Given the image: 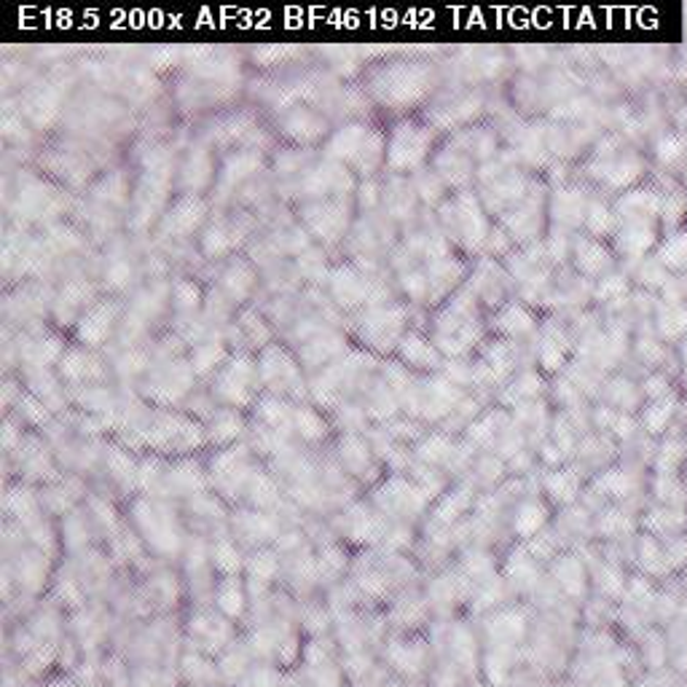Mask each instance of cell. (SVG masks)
I'll use <instances>...</instances> for the list:
<instances>
[{
  "mask_svg": "<svg viewBox=\"0 0 687 687\" xmlns=\"http://www.w3.org/2000/svg\"><path fill=\"white\" fill-rule=\"evenodd\" d=\"M169 186H173V153L164 145H151L143 156V175L135 189V207L129 226L132 229H145L151 220L162 213L164 202H167Z\"/></svg>",
  "mask_w": 687,
  "mask_h": 687,
  "instance_id": "1",
  "label": "cell"
},
{
  "mask_svg": "<svg viewBox=\"0 0 687 687\" xmlns=\"http://www.w3.org/2000/svg\"><path fill=\"white\" fill-rule=\"evenodd\" d=\"M65 207L67 196L60 189H54V186L43 183L41 178H33V175L20 180V191H16L14 199V215L20 218V224H25V220L56 218L60 213H65Z\"/></svg>",
  "mask_w": 687,
  "mask_h": 687,
  "instance_id": "2",
  "label": "cell"
},
{
  "mask_svg": "<svg viewBox=\"0 0 687 687\" xmlns=\"http://www.w3.org/2000/svg\"><path fill=\"white\" fill-rule=\"evenodd\" d=\"M301 220L315 237H320L326 245H333L344 237L349 226V202L344 196L339 199H320L301 207Z\"/></svg>",
  "mask_w": 687,
  "mask_h": 687,
  "instance_id": "3",
  "label": "cell"
},
{
  "mask_svg": "<svg viewBox=\"0 0 687 687\" xmlns=\"http://www.w3.org/2000/svg\"><path fill=\"white\" fill-rule=\"evenodd\" d=\"M258 373L266 387L275 390V393L304 395V377H301L298 362L280 344H269L266 349H260Z\"/></svg>",
  "mask_w": 687,
  "mask_h": 687,
  "instance_id": "4",
  "label": "cell"
},
{
  "mask_svg": "<svg viewBox=\"0 0 687 687\" xmlns=\"http://www.w3.org/2000/svg\"><path fill=\"white\" fill-rule=\"evenodd\" d=\"M62 87H65V78L62 71H54L47 81L36 84V87L27 89L20 100V111L30 118L36 127L47 129L60 118L62 111Z\"/></svg>",
  "mask_w": 687,
  "mask_h": 687,
  "instance_id": "5",
  "label": "cell"
},
{
  "mask_svg": "<svg viewBox=\"0 0 687 687\" xmlns=\"http://www.w3.org/2000/svg\"><path fill=\"white\" fill-rule=\"evenodd\" d=\"M260 387L258 371L247 355H237L215 379V393L231 406H247Z\"/></svg>",
  "mask_w": 687,
  "mask_h": 687,
  "instance_id": "6",
  "label": "cell"
},
{
  "mask_svg": "<svg viewBox=\"0 0 687 687\" xmlns=\"http://www.w3.org/2000/svg\"><path fill=\"white\" fill-rule=\"evenodd\" d=\"M207 140L220 148H231L240 143L250 148V151H260V129L255 124L253 113L247 111H234L215 118L207 129Z\"/></svg>",
  "mask_w": 687,
  "mask_h": 687,
  "instance_id": "7",
  "label": "cell"
},
{
  "mask_svg": "<svg viewBox=\"0 0 687 687\" xmlns=\"http://www.w3.org/2000/svg\"><path fill=\"white\" fill-rule=\"evenodd\" d=\"M355 186L352 180L349 169L344 167L342 162H333V158H326L317 169H311L304 178V183L298 186V191L304 196H315V199H339L346 196Z\"/></svg>",
  "mask_w": 687,
  "mask_h": 687,
  "instance_id": "8",
  "label": "cell"
},
{
  "mask_svg": "<svg viewBox=\"0 0 687 687\" xmlns=\"http://www.w3.org/2000/svg\"><path fill=\"white\" fill-rule=\"evenodd\" d=\"M331 293L336 298V304H342L344 309H352V306H360V304H373L379 295L377 282L362 277L355 266L342 264L336 269H331Z\"/></svg>",
  "mask_w": 687,
  "mask_h": 687,
  "instance_id": "9",
  "label": "cell"
},
{
  "mask_svg": "<svg viewBox=\"0 0 687 687\" xmlns=\"http://www.w3.org/2000/svg\"><path fill=\"white\" fill-rule=\"evenodd\" d=\"M207 215V202L196 194H183L175 199L173 207L162 215L158 237H189L202 226Z\"/></svg>",
  "mask_w": 687,
  "mask_h": 687,
  "instance_id": "10",
  "label": "cell"
},
{
  "mask_svg": "<svg viewBox=\"0 0 687 687\" xmlns=\"http://www.w3.org/2000/svg\"><path fill=\"white\" fill-rule=\"evenodd\" d=\"M191 382H194V368L183 360H173L153 371L151 382L145 384V395L156 403H175L180 395L189 393Z\"/></svg>",
  "mask_w": 687,
  "mask_h": 687,
  "instance_id": "11",
  "label": "cell"
},
{
  "mask_svg": "<svg viewBox=\"0 0 687 687\" xmlns=\"http://www.w3.org/2000/svg\"><path fill=\"white\" fill-rule=\"evenodd\" d=\"M371 89L384 102H403L419 92L417 67H379L371 73Z\"/></svg>",
  "mask_w": 687,
  "mask_h": 687,
  "instance_id": "12",
  "label": "cell"
},
{
  "mask_svg": "<svg viewBox=\"0 0 687 687\" xmlns=\"http://www.w3.org/2000/svg\"><path fill=\"white\" fill-rule=\"evenodd\" d=\"M250 231L247 218H220L204 231L202 237V253L204 258H224L231 250H237L245 242Z\"/></svg>",
  "mask_w": 687,
  "mask_h": 687,
  "instance_id": "13",
  "label": "cell"
},
{
  "mask_svg": "<svg viewBox=\"0 0 687 687\" xmlns=\"http://www.w3.org/2000/svg\"><path fill=\"white\" fill-rule=\"evenodd\" d=\"M118 311H122L118 301H107V298L89 306L87 315L78 320V342H81L84 346L105 344L107 336H111L113 326H116Z\"/></svg>",
  "mask_w": 687,
  "mask_h": 687,
  "instance_id": "14",
  "label": "cell"
},
{
  "mask_svg": "<svg viewBox=\"0 0 687 687\" xmlns=\"http://www.w3.org/2000/svg\"><path fill=\"white\" fill-rule=\"evenodd\" d=\"M280 127L293 143H317L328 135V118L311 111L309 105H295L291 111L282 113Z\"/></svg>",
  "mask_w": 687,
  "mask_h": 687,
  "instance_id": "15",
  "label": "cell"
},
{
  "mask_svg": "<svg viewBox=\"0 0 687 687\" xmlns=\"http://www.w3.org/2000/svg\"><path fill=\"white\" fill-rule=\"evenodd\" d=\"M400 326H403L400 309H373V311H368V315H362L355 328H357V333H360L362 342L384 349V346H390V342L397 336Z\"/></svg>",
  "mask_w": 687,
  "mask_h": 687,
  "instance_id": "16",
  "label": "cell"
},
{
  "mask_svg": "<svg viewBox=\"0 0 687 687\" xmlns=\"http://www.w3.org/2000/svg\"><path fill=\"white\" fill-rule=\"evenodd\" d=\"M41 167L49 169L51 175H56V178L67 180L71 186H84L89 180V175H92V162H89L84 153L78 151H67V148H60V151H49L43 153L41 158Z\"/></svg>",
  "mask_w": 687,
  "mask_h": 687,
  "instance_id": "17",
  "label": "cell"
},
{
  "mask_svg": "<svg viewBox=\"0 0 687 687\" xmlns=\"http://www.w3.org/2000/svg\"><path fill=\"white\" fill-rule=\"evenodd\" d=\"M213 183V156L204 145H191L180 164V189L183 194H202Z\"/></svg>",
  "mask_w": 687,
  "mask_h": 687,
  "instance_id": "18",
  "label": "cell"
},
{
  "mask_svg": "<svg viewBox=\"0 0 687 687\" xmlns=\"http://www.w3.org/2000/svg\"><path fill=\"white\" fill-rule=\"evenodd\" d=\"M264 158H260V151H250V148H242V151L231 153L226 158L224 169L218 175V183H215V191L218 196H229V191H234L242 180H247L250 175L258 173Z\"/></svg>",
  "mask_w": 687,
  "mask_h": 687,
  "instance_id": "19",
  "label": "cell"
},
{
  "mask_svg": "<svg viewBox=\"0 0 687 687\" xmlns=\"http://www.w3.org/2000/svg\"><path fill=\"white\" fill-rule=\"evenodd\" d=\"M424 145H428V135L419 132L411 124H400L397 132L393 135V143H390V167H414V164L424 156Z\"/></svg>",
  "mask_w": 687,
  "mask_h": 687,
  "instance_id": "20",
  "label": "cell"
},
{
  "mask_svg": "<svg viewBox=\"0 0 687 687\" xmlns=\"http://www.w3.org/2000/svg\"><path fill=\"white\" fill-rule=\"evenodd\" d=\"M373 129L362 127V124H346V127L336 129L331 140L326 145V156L333 158V162H342V164H355V158L360 156L362 145H366L368 135Z\"/></svg>",
  "mask_w": 687,
  "mask_h": 687,
  "instance_id": "21",
  "label": "cell"
},
{
  "mask_svg": "<svg viewBox=\"0 0 687 687\" xmlns=\"http://www.w3.org/2000/svg\"><path fill=\"white\" fill-rule=\"evenodd\" d=\"M94 295H98V288H94L92 282L71 280L65 288H62L60 295H56L54 317L62 322V326H67L78 311L87 309V306L92 304Z\"/></svg>",
  "mask_w": 687,
  "mask_h": 687,
  "instance_id": "22",
  "label": "cell"
},
{
  "mask_svg": "<svg viewBox=\"0 0 687 687\" xmlns=\"http://www.w3.org/2000/svg\"><path fill=\"white\" fill-rule=\"evenodd\" d=\"M255 288V269L245 258H231L220 275V291L231 304H245Z\"/></svg>",
  "mask_w": 687,
  "mask_h": 687,
  "instance_id": "23",
  "label": "cell"
},
{
  "mask_svg": "<svg viewBox=\"0 0 687 687\" xmlns=\"http://www.w3.org/2000/svg\"><path fill=\"white\" fill-rule=\"evenodd\" d=\"M60 373L65 379H71V382L84 384L92 382V379H102L105 371H102L100 360L92 352H87L84 346H71V349H65V355H62Z\"/></svg>",
  "mask_w": 687,
  "mask_h": 687,
  "instance_id": "24",
  "label": "cell"
},
{
  "mask_svg": "<svg viewBox=\"0 0 687 687\" xmlns=\"http://www.w3.org/2000/svg\"><path fill=\"white\" fill-rule=\"evenodd\" d=\"M344 349H346V339L342 336V333L322 331V333H315L309 342H304V346H301V360H304L309 368H317V366H326L328 360L342 355Z\"/></svg>",
  "mask_w": 687,
  "mask_h": 687,
  "instance_id": "25",
  "label": "cell"
},
{
  "mask_svg": "<svg viewBox=\"0 0 687 687\" xmlns=\"http://www.w3.org/2000/svg\"><path fill=\"white\" fill-rule=\"evenodd\" d=\"M127 194H129L127 175H124L122 169H116V173H105L102 178L94 180V186H92V196L98 199V202L116 204V207L127 202Z\"/></svg>",
  "mask_w": 687,
  "mask_h": 687,
  "instance_id": "26",
  "label": "cell"
},
{
  "mask_svg": "<svg viewBox=\"0 0 687 687\" xmlns=\"http://www.w3.org/2000/svg\"><path fill=\"white\" fill-rule=\"evenodd\" d=\"M62 355H65V344H62L60 336H43L38 342L27 344L25 349V360L33 368H47L49 362L62 360Z\"/></svg>",
  "mask_w": 687,
  "mask_h": 687,
  "instance_id": "27",
  "label": "cell"
},
{
  "mask_svg": "<svg viewBox=\"0 0 687 687\" xmlns=\"http://www.w3.org/2000/svg\"><path fill=\"white\" fill-rule=\"evenodd\" d=\"M226 357V346L220 342H202L194 346V352H191V368H194V373H199V377H204V373H209L213 368H218V362H224Z\"/></svg>",
  "mask_w": 687,
  "mask_h": 687,
  "instance_id": "28",
  "label": "cell"
},
{
  "mask_svg": "<svg viewBox=\"0 0 687 687\" xmlns=\"http://www.w3.org/2000/svg\"><path fill=\"white\" fill-rule=\"evenodd\" d=\"M237 326H240V331L245 333V342H247L250 346H255V349H266V346H269V342H271V331H269V328H266V322L260 320L258 311L245 309V311H242V315H240V322H237Z\"/></svg>",
  "mask_w": 687,
  "mask_h": 687,
  "instance_id": "29",
  "label": "cell"
},
{
  "mask_svg": "<svg viewBox=\"0 0 687 687\" xmlns=\"http://www.w3.org/2000/svg\"><path fill=\"white\" fill-rule=\"evenodd\" d=\"M255 408H258L260 417H264L275 430H285L288 424H291V408H288L280 397L266 395L264 400H258V406Z\"/></svg>",
  "mask_w": 687,
  "mask_h": 687,
  "instance_id": "30",
  "label": "cell"
},
{
  "mask_svg": "<svg viewBox=\"0 0 687 687\" xmlns=\"http://www.w3.org/2000/svg\"><path fill=\"white\" fill-rule=\"evenodd\" d=\"M173 298L180 311H194L199 309V304H202V291H199L194 280H175Z\"/></svg>",
  "mask_w": 687,
  "mask_h": 687,
  "instance_id": "31",
  "label": "cell"
},
{
  "mask_svg": "<svg viewBox=\"0 0 687 687\" xmlns=\"http://www.w3.org/2000/svg\"><path fill=\"white\" fill-rule=\"evenodd\" d=\"M301 49L291 47V43H269L264 49H255V62L260 65H280V62L291 60V56H298Z\"/></svg>",
  "mask_w": 687,
  "mask_h": 687,
  "instance_id": "32",
  "label": "cell"
},
{
  "mask_svg": "<svg viewBox=\"0 0 687 687\" xmlns=\"http://www.w3.org/2000/svg\"><path fill=\"white\" fill-rule=\"evenodd\" d=\"M132 280V266L124 258H113L111 266L105 269V288L107 291H124Z\"/></svg>",
  "mask_w": 687,
  "mask_h": 687,
  "instance_id": "33",
  "label": "cell"
},
{
  "mask_svg": "<svg viewBox=\"0 0 687 687\" xmlns=\"http://www.w3.org/2000/svg\"><path fill=\"white\" fill-rule=\"evenodd\" d=\"M242 433V422H240V417H237V414H231V411H224V414H218V419H215L213 422V441H234L237 435Z\"/></svg>",
  "mask_w": 687,
  "mask_h": 687,
  "instance_id": "34",
  "label": "cell"
},
{
  "mask_svg": "<svg viewBox=\"0 0 687 687\" xmlns=\"http://www.w3.org/2000/svg\"><path fill=\"white\" fill-rule=\"evenodd\" d=\"M295 424H298V433L309 441H317L326 435V422H322L311 408H301V411L295 414Z\"/></svg>",
  "mask_w": 687,
  "mask_h": 687,
  "instance_id": "35",
  "label": "cell"
},
{
  "mask_svg": "<svg viewBox=\"0 0 687 687\" xmlns=\"http://www.w3.org/2000/svg\"><path fill=\"white\" fill-rule=\"evenodd\" d=\"M3 138L5 140H25L27 129L25 122H22V111H14L11 102H5L3 107Z\"/></svg>",
  "mask_w": 687,
  "mask_h": 687,
  "instance_id": "36",
  "label": "cell"
},
{
  "mask_svg": "<svg viewBox=\"0 0 687 687\" xmlns=\"http://www.w3.org/2000/svg\"><path fill=\"white\" fill-rule=\"evenodd\" d=\"M403 355H406V360L417 362V366H430V362H435L433 349L414 336H408L406 342H403Z\"/></svg>",
  "mask_w": 687,
  "mask_h": 687,
  "instance_id": "37",
  "label": "cell"
},
{
  "mask_svg": "<svg viewBox=\"0 0 687 687\" xmlns=\"http://www.w3.org/2000/svg\"><path fill=\"white\" fill-rule=\"evenodd\" d=\"M218 599H220V605H224V610H229L231 615H237V612L242 610V590H240V583H237V577H229V581L220 586Z\"/></svg>",
  "mask_w": 687,
  "mask_h": 687,
  "instance_id": "38",
  "label": "cell"
},
{
  "mask_svg": "<svg viewBox=\"0 0 687 687\" xmlns=\"http://www.w3.org/2000/svg\"><path fill=\"white\" fill-rule=\"evenodd\" d=\"M213 561L224 572H237V570H240V556H237V550L231 548L229 543L215 545V548H213Z\"/></svg>",
  "mask_w": 687,
  "mask_h": 687,
  "instance_id": "39",
  "label": "cell"
},
{
  "mask_svg": "<svg viewBox=\"0 0 687 687\" xmlns=\"http://www.w3.org/2000/svg\"><path fill=\"white\" fill-rule=\"evenodd\" d=\"M145 368H148V355L143 349H132V352H127V355L118 357V371L129 373V377H132V373L145 371Z\"/></svg>",
  "mask_w": 687,
  "mask_h": 687,
  "instance_id": "40",
  "label": "cell"
}]
</instances>
